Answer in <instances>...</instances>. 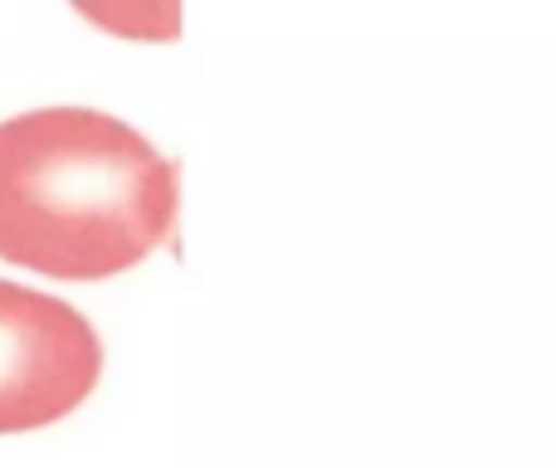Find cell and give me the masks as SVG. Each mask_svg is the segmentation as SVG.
Returning <instances> with one entry per match:
<instances>
[{"mask_svg":"<svg viewBox=\"0 0 556 468\" xmlns=\"http://www.w3.org/2000/svg\"><path fill=\"white\" fill-rule=\"evenodd\" d=\"M176 166L93 107L0 123V258L49 278H113L166 244Z\"/></svg>","mask_w":556,"mask_h":468,"instance_id":"obj_1","label":"cell"},{"mask_svg":"<svg viewBox=\"0 0 556 468\" xmlns=\"http://www.w3.org/2000/svg\"><path fill=\"white\" fill-rule=\"evenodd\" d=\"M103 371L98 332L78 307L0 278V434L74 415Z\"/></svg>","mask_w":556,"mask_h":468,"instance_id":"obj_2","label":"cell"},{"mask_svg":"<svg viewBox=\"0 0 556 468\" xmlns=\"http://www.w3.org/2000/svg\"><path fill=\"white\" fill-rule=\"evenodd\" d=\"M88 25L137 45H172L181 35V0H68Z\"/></svg>","mask_w":556,"mask_h":468,"instance_id":"obj_3","label":"cell"}]
</instances>
